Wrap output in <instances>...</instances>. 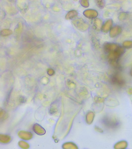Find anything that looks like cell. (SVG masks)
Returning <instances> with one entry per match:
<instances>
[{
    "instance_id": "1",
    "label": "cell",
    "mask_w": 132,
    "mask_h": 149,
    "mask_svg": "<svg viewBox=\"0 0 132 149\" xmlns=\"http://www.w3.org/2000/svg\"><path fill=\"white\" fill-rule=\"evenodd\" d=\"M64 149H78L77 147L73 143H67L64 144Z\"/></svg>"
},
{
    "instance_id": "2",
    "label": "cell",
    "mask_w": 132,
    "mask_h": 149,
    "mask_svg": "<svg viewBox=\"0 0 132 149\" xmlns=\"http://www.w3.org/2000/svg\"><path fill=\"white\" fill-rule=\"evenodd\" d=\"M127 144L125 142H120L117 143L114 146L115 149H125Z\"/></svg>"
},
{
    "instance_id": "3",
    "label": "cell",
    "mask_w": 132,
    "mask_h": 149,
    "mask_svg": "<svg viewBox=\"0 0 132 149\" xmlns=\"http://www.w3.org/2000/svg\"><path fill=\"white\" fill-rule=\"evenodd\" d=\"M19 145L23 149H27L29 147L28 144L27 143H24V142H21V143H19Z\"/></svg>"
}]
</instances>
